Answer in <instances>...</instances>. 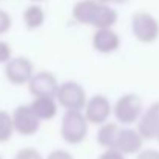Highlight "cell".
<instances>
[{"mask_svg": "<svg viewBox=\"0 0 159 159\" xmlns=\"http://www.w3.org/2000/svg\"><path fill=\"white\" fill-rule=\"evenodd\" d=\"M59 87L57 77L50 71L36 73L28 84V90L34 98H56Z\"/></svg>", "mask_w": 159, "mask_h": 159, "instance_id": "obj_9", "label": "cell"}, {"mask_svg": "<svg viewBox=\"0 0 159 159\" xmlns=\"http://www.w3.org/2000/svg\"><path fill=\"white\" fill-rule=\"evenodd\" d=\"M36 116L43 120H51L54 116L57 114V101L56 98H34L33 102L30 104Z\"/></svg>", "mask_w": 159, "mask_h": 159, "instance_id": "obj_14", "label": "cell"}, {"mask_svg": "<svg viewBox=\"0 0 159 159\" xmlns=\"http://www.w3.org/2000/svg\"><path fill=\"white\" fill-rule=\"evenodd\" d=\"M98 159H125V156L117 150H105Z\"/></svg>", "mask_w": 159, "mask_h": 159, "instance_id": "obj_22", "label": "cell"}, {"mask_svg": "<svg viewBox=\"0 0 159 159\" xmlns=\"http://www.w3.org/2000/svg\"><path fill=\"white\" fill-rule=\"evenodd\" d=\"M144 138L141 136V133L136 128L131 127H120L119 131V138L116 142L114 150L120 152L124 156L125 155H134V153H141L142 152V145H144Z\"/></svg>", "mask_w": 159, "mask_h": 159, "instance_id": "obj_10", "label": "cell"}, {"mask_svg": "<svg viewBox=\"0 0 159 159\" xmlns=\"http://www.w3.org/2000/svg\"><path fill=\"white\" fill-rule=\"evenodd\" d=\"M131 31L141 43H153L159 37V22L147 11H138L131 17Z\"/></svg>", "mask_w": 159, "mask_h": 159, "instance_id": "obj_5", "label": "cell"}, {"mask_svg": "<svg viewBox=\"0 0 159 159\" xmlns=\"http://www.w3.org/2000/svg\"><path fill=\"white\" fill-rule=\"evenodd\" d=\"M156 139H158V142H159V133H158V138H156Z\"/></svg>", "mask_w": 159, "mask_h": 159, "instance_id": "obj_26", "label": "cell"}, {"mask_svg": "<svg viewBox=\"0 0 159 159\" xmlns=\"http://www.w3.org/2000/svg\"><path fill=\"white\" fill-rule=\"evenodd\" d=\"M45 22V11L40 5L34 3L25 8L23 11V23L28 30H37Z\"/></svg>", "mask_w": 159, "mask_h": 159, "instance_id": "obj_15", "label": "cell"}, {"mask_svg": "<svg viewBox=\"0 0 159 159\" xmlns=\"http://www.w3.org/2000/svg\"><path fill=\"white\" fill-rule=\"evenodd\" d=\"M88 120L84 111H66L60 122V136L65 142L77 145L88 134Z\"/></svg>", "mask_w": 159, "mask_h": 159, "instance_id": "obj_2", "label": "cell"}, {"mask_svg": "<svg viewBox=\"0 0 159 159\" xmlns=\"http://www.w3.org/2000/svg\"><path fill=\"white\" fill-rule=\"evenodd\" d=\"M56 101L66 111H84L88 102V98L80 84L74 80H66L60 84L56 94Z\"/></svg>", "mask_w": 159, "mask_h": 159, "instance_id": "obj_4", "label": "cell"}, {"mask_svg": "<svg viewBox=\"0 0 159 159\" xmlns=\"http://www.w3.org/2000/svg\"><path fill=\"white\" fill-rule=\"evenodd\" d=\"M47 159H74L73 158V155L70 153V152H66V150H62V148H57V150H53Z\"/></svg>", "mask_w": 159, "mask_h": 159, "instance_id": "obj_20", "label": "cell"}, {"mask_svg": "<svg viewBox=\"0 0 159 159\" xmlns=\"http://www.w3.org/2000/svg\"><path fill=\"white\" fill-rule=\"evenodd\" d=\"M14 124H12V116L11 113L0 110V144L8 142L14 133Z\"/></svg>", "mask_w": 159, "mask_h": 159, "instance_id": "obj_16", "label": "cell"}, {"mask_svg": "<svg viewBox=\"0 0 159 159\" xmlns=\"http://www.w3.org/2000/svg\"><path fill=\"white\" fill-rule=\"evenodd\" d=\"M0 159H2V156H0Z\"/></svg>", "mask_w": 159, "mask_h": 159, "instance_id": "obj_27", "label": "cell"}, {"mask_svg": "<svg viewBox=\"0 0 159 159\" xmlns=\"http://www.w3.org/2000/svg\"><path fill=\"white\" fill-rule=\"evenodd\" d=\"M114 3H122V2H125V0H113Z\"/></svg>", "mask_w": 159, "mask_h": 159, "instance_id": "obj_24", "label": "cell"}, {"mask_svg": "<svg viewBox=\"0 0 159 159\" xmlns=\"http://www.w3.org/2000/svg\"><path fill=\"white\" fill-rule=\"evenodd\" d=\"M142 113H144L142 99L136 93L122 94L113 105V114H114L117 124H122L125 127L138 124Z\"/></svg>", "mask_w": 159, "mask_h": 159, "instance_id": "obj_3", "label": "cell"}, {"mask_svg": "<svg viewBox=\"0 0 159 159\" xmlns=\"http://www.w3.org/2000/svg\"><path fill=\"white\" fill-rule=\"evenodd\" d=\"M73 19L82 25H91L96 30L111 28L117 22V12L105 3L96 0H79L73 6Z\"/></svg>", "mask_w": 159, "mask_h": 159, "instance_id": "obj_1", "label": "cell"}, {"mask_svg": "<svg viewBox=\"0 0 159 159\" xmlns=\"http://www.w3.org/2000/svg\"><path fill=\"white\" fill-rule=\"evenodd\" d=\"M14 159H43V158H42V155H40L36 148H33V147H25V148H20V150L16 153Z\"/></svg>", "mask_w": 159, "mask_h": 159, "instance_id": "obj_17", "label": "cell"}, {"mask_svg": "<svg viewBox=\"0 0 159 159\" xmlns=\"http://www.w3.org/2000/svg\"><path fill=\"white\" fill-rule=\"evenodd\" d=\"M16 133L22 136H33L40 128V119L36 116L31 105H19L11 113Z\"/></svg>", "mask_w": 159, "mask_h": 159, "instance_id": "obj_7", "label": "cell"}, {"mask_svg": "<svg viewBox=\"0 0 159 159\" xmlns=\"http://www.w3.org/2000/svg\"><path fill=\"white\" fill-rule=\"evenodd\" d=\"M34 74L33 62L23 56L12 57V60L5 65V76L12 85H28Z\"/></svg>", "mask_w": 159, "mask_h": 159, "instance_id": "obj_6", "label": "cell"}, {"mask_svg": "<svg viewBox=\"0 0 159 159\" xmlns=\"http://www.w3.org/2000/svg\"><path fill=\"white\" fill-rule=\"evenodd\" d=\"M12 60V50L8 42L0 40V65H6Z\"/></svg>", "mask_w": 159, "mask_h": 159, "instance_id": "obj_18", "label": "cell"}, {"mask_svg": "<svg viewBox=\"0 0 159 159\" xmlns=\"http://www.w3.org/2000/svg\"><path fill=\"white\" fill-rule=\"evenodd\" d=\"M136 130L144 139H156L159 133V102L147 107L138 122Z\"/></svg>", "mask_w": 159, "mask_h": 159, "instance_id": "obj_11", "label": "cell"}, {"mask_svg": "<svg viewBox=\"0 0 159 159\" xmlns=\"http://www.w3.org/2000/svg\"><path fill=\"white\" fill-rule=\"evenodd\" d=\"M96 2H99V3H105V5H108V3H111L113 0H96Z\"/></svg>", "mask_w": 159, "mask_h": 159, "instance_id": "obj_23", "label": "cell"}, {"mask_svg": "<svg viewBox=\"0 0 159 159\" xmlns=\"http://www.w3.org/2000/svg\"><path fill=\"white\" fill-rule=\"evenodd\" d=\"M120 45V37L113 28L96 30L93 34V48L102 54H110L116 51Z\"/></svg>", "mask_w": 159, "mask_h": 159, "instance_id": "obj_12", "label": "cell"}, {"mask_svg": "<svg viewBox=\"0 0 159 159\" xmlns=\"http://www.w3.org/2000/svg\"><path fill=\"white\" fill-rule=\"evenodd\" d=\"M31 2H36L37 3V2H43V0H31Z\"/></svg>", "mask_w": 159, "mask_h": 159, "instance_id": "obj_25", "label": "cell"}, {"mask_svg": "<svg viewBox=\"0 0 159 159\" xmlns=\"http://www.w3.org/2000/svg\"><path fill=\"white\" fill-rule=\"evenodd\" d=\"M119 131L120 127L117 122H105L104 125H101L98 128L96 133V141L101 147H104L105 150H114L117 138H119Z\"/></svg>", "mask_w": 159, "mask_h": 159, "instance_id": "obj_13", "label": "cell"}, {"mask_svg": "<svg viewBox=\"0 0 159 159\" xmlns=\"http://www.w3.org/2000/svg\"><path fill=\"white\" fill-rule=\"evenodd\" d=\"M136 159H159V150H155V148H145L142 150Z\"/></svg>", "mask_w": 159, "mask_h": 159, "instance_id": "obj_21", "label": "cell"}, {"mask_svg": "<svg viewBox=\"0 0 159 159\" xmlns=\"http://www.w3.org/2000/svg\"><path fill=\"white\" fill-rule=\"evenodd\" d=\"M111 113H113V105L110 99L102 94H94L93 98H90L84 110L87 120L99 127L108 122V117L111 116Z\"/></svg>", "mask_w": 159, "mask_h": 159, "instance_id": "obj_8", "label": "cell"}, {"mask_svg": "<svg viewBox=\"0 0 159 159\" xmlns=\"http://www.w3.org/2000/svg\"><path fill=\"white\" fill-rule=\"evenodd\" d=\"M11 23H12L11 16L6 11L0 9V36L5 34V33H8V30L11 28Z\"/></svg>", "mask_w": 159, "mask_h": 159, "instance_id": "obj_19", "label": "cell"}]
</instances>
